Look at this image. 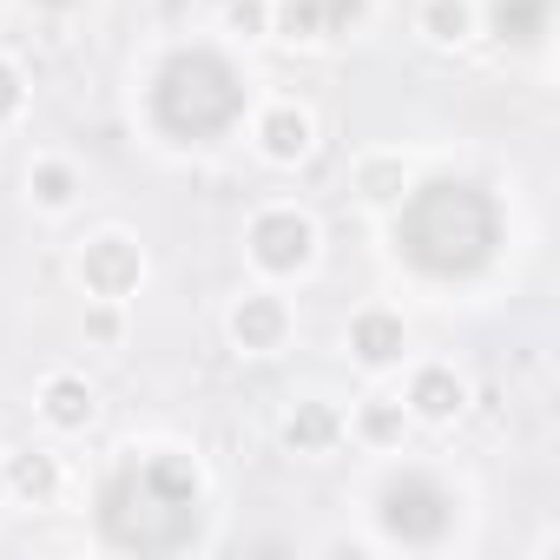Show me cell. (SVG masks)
<instances>
[{
  "instance_id": "11",
  "label": "cell",
  "mask_w": 560,
  "mask_h": 560,
  "mask_svg": "<svg viewBox=\"0 0 560 560\" xmlns=\"http://www.w3.org/2000/svg\"><path fill=\"white\" fill-rule=\"evenodd\" d=\"M311 145H317V119L304 106H291V100L257 119V152L270 165H298V159H311Z\"/></svg>"
},
{
  "instance_id": "7",
  "label": "cell",
  "mask_w": 560,
  "mask_h": 560,
  "mask_svg": "<svg viewBox=\"0 0 560 560\" xmlns=\"http://www.w3.org/2000/svg\"><path fill=\"white\" fill-rule=\"evenodd\" d=\"M363 21H370V0H277V8H270V34L298 40V47L350 40Z\"/></svg>"
},
{
  "instance_id": "21",
  "label": "cell",
  "mask_w": 560,
  "mask_h": 560,
  "mask_svg": "<svg viewBox=\"0 0 560 560\" xmlns=\"http://www.w3.org/2000/svg\"><path fill=\"white\" fill-rule=\"evenodd\" d=\"M231 27L250 40V34H270V8L264 0H231Z\"/></svg>"
},
{
  "instance_id": "5",
  "label": "cell",
  "mask_w": 560,
  "mask_h": 560,
  "mask_svg": "<svg viewBox=\"0 0 560 560\" xmlns=\"http://www.w3.org/2000/svg\"><path fill=\"white\" fill-rule=\"evenodd\" d=\"M244 244H250V264L264 277H298V270L317 264V224L298 205H264L244 224Z\"/></svg>"
},
{
  "instance_id": "16",
  "label": "cell",
  "mask_w": 560,
  "mask_h": 560,
  "mask_svg": "<svg viewBox=\"0 0 560 560\" xmlns=\"http://www.w3.org/2000/svg\"><path fill=\"white\" fill-rule=\"evenodd\" d=\"M27 198H34L40 211H54V218H60V211H73V205H80V172H73L67 159H40V165L27 172Z\"/></svg>"
},
{
  "instance_id": "18",
  "label": "cell",
  "mask_w": 560,
  "mask_h": 560,
  "mask_svg": "<svg viewBox=\"0 0 560 560\" xmlns=\"http://www.w3.org/2000/svg\"><path fill=\"white\" fill-rule=\"evenodd\" d=\"M422 34H429L435 47L475 40V34H481V27H475V0H422Z\"/></svg>"
},
{
  "instance_id": "1",
  "label": "cell",
  "mask_w": 560,
  "mask_h": 560,
  "mask_svg": "<svg viewBox=\"0 0 560 560\" xmlns=\"http://www.w3.org/2000/svg\"><path fill=\"white\" fill-rule=\"evenodd\" d=\"M389 244L422 284H475V277L494 270V257L508 244V211H501L494 185H481L468 172H435L396 198Z\"/></svg>"
},
{
  "instance_id": "8",
  "label": "cell",
  "mask_w": 560,
  "mask_h": 560,
  "mask_svg": "<svg viewBox=\"0 0 560 560\" xmlns=\"http://www.w3.org/2000/svg\"><path fill=\"white\" fill-rule=\"evenodd\" d=\"M224 330H231V343H237L244 357H270V350L291 343V304L277 298V291H244V298L231 304Z\"/></svg>"
},
{
  "instance_id": "6",
  "label": "cell",
  "mask_w": 560,
  "mask_h": 560,
  "mask_svg": "<svg viewBox=\"0 0 560 560\" xmlns=\"http://www.w3.org/2000/svg\"><path fill=\"white\" fill-rule=\"evenodd\" d=\"M73 277H80V291L100 298V304H126L139 284H145V250L132 231H93L73 257Z\"/></svg>"
},
{
  "instance_id": "15",
  "label": "cell",
  "mask_w": 560,
  "mask_h": 560,
  "mask_svg": "<svg viewBox=\"0 0 560 560\" xmlns=\"http://www.w3.org/2000/svg\"><path fill=\"white\" fill-rule=\"evenodd\" d=\"M0 481H8V494H14V501L47 508V501L60 494V462H54V455H40V448H21V455H8Z\"/></svg>"
},
{
  "instance_id": "24",
  "label": "cell",
  "mask_w": 560,
  "mask_h": 560,
  "mask_svg": "<svg viewBox=\"0 0 560 560\" xmlns=\"http://www.w3.org/2000/svg\"><path fill=\"white\" fill-rule=\"evenodd\" d=\"M0 494H8V481H0Z\"/></svg>"
},
{
  "instance_id": "13",
  "label": "cell",
  "mask_w": 560,
  "mask_h": 560,
  "mask_svg": "<svg viewBox=\"0 0 560 560\" xmlns=\"http://www.w3.org/2000/svg\"><path fill=\"white\" fill-rule=\"evenodd\" d=\"M40 416H47L54 429L80 435V429H93V416H100V396H93V383H86V376H73V370H54V376L40 383Z\"/></svg>"
},
{
  "instance_id": "10",
  "label": "cell",
  "mask_w": 560,
  "mask_h": 560,
  "mask_svg": "<svg viewBox=\"0 0 560 560\" xmlns=\"http://www.w3.org/2000/svg\"><path fill=\"white\" fill-rule=\"evenodd\" d=\"M402 409H409V422H455V416L468 409V383H462L448 363H422V370L409 376Z\"/></svg>"
},
{
  "instance_id": "2",
  "label": "cell",
  "mask_w": 560,
  "mask_h": 560,
  "mask_svg": "<svg viewBox=\"0 0 560 560\" xmlns=\"http://www.w3.org/2000/svg\"><path fill=\"white\" fill-rule=\"evenodd\" d=\"M205 527V468L185 448L119 455L93 488V534L113 553H185Z\"/></svg>"
},
{
  "instance_id": "20",
  "label": "cell",
  "mask_w": 560,
  "mask_h": 560,
  "mask_svg": "<svg viewBox=\"0 0 560 560\" xmlns=\"http://www.w3.org/2000/svg\"><path fill=\"white\" fill-rule=\"evenodd\" d=\"M21 106H27V80H21V67H14V60H0V126H14V119H21Z\"/></svg>"
},
{
  "instance_id": "12",
  "label": "cell",
  "mask_w": 560,
  "mask_h": 560,
  "mask_svg": "<svg viewBox=\"0 0 560 560\" xmlns=\"http://www.w3.org/2000/svg\"><path fill=\"white\" fill-rule=\"evenodd\" d=\"M402 350H409V324L396 311H357L350 317V357L363 370H389V363H402Z\"/></svg>"
},
{
  "instance_id": "19",
  "label": "cell",
  "mask_w": 560,
  "mask_h": 560,
  "mask_svg": "<svg viewBox=\"0 0 560 560\" xmlns=\"http://www.w3.org/2000/svg\"><path fill=\"white\" fill-rule=\"evenodd\" d=\"M357 191H363L370 205H396V198L409 191L402 159H396V152H370V159H357Z\"/></svg>"
},
{
  "instance_id": "4",
  "label": "cell",
  "mask_w": 560,
  "mask_h": 560,
  "mask_svg": "<svg viewBox=\"0 0 560 560\" xmlns=\"http://www.w3.org/2000/svg\"><path fill=\"white\" fill-rule=\"evenodd\" d=\"M462 521V488L435 468H389L376 488V534L402 553H435Z\"/></svg>"
},
{
  "instance_id": "23",
  "label": "cell",
  "mask_w": 560,
  "mask_h": 560,
  "mask_svg": "<svg viewBox=\"0 0 560 560\" xmlns=\"http://www.w3.org/2000/svg\"><path fill=\"white\" fill-rule=\"evenodd\" d=\"M27 8H40V14H80L86 0H27Z\"/></svg>"
},
{
  "instance_id": "17",
  "label": "cell",
  "mask_w": 560,
  "mask_h": 560,
  "mask_svg": "<svg viewBox=\"0 0 560 560\" xmlns=\"http://www.w3.org/2000/svg\"><path fill=\"white\" fill-rule=\"evenodd\" d=\"M357 435H363L370 448H402V435H409L402 396H370V402L357 409Z\"/></svg>"
},
{
  "instance_id": "9",
  "label": "cell",
  "mask_w": 560,
  "mask_h": 560,
  "mask_svg": "<svg viewBox=\"0 0 560 560\" xmlns=\"http://www.w3.org/2000/svg\"><path fill=\"white\" fill-rule=\"evenodd\" d=\"M488 34L501 54H540L553 34V0H488Z\"/></svg>"
},
{
  "instance_id": "3",
  "label": "cell",
  "mask_w": 560,
  "mask_h": 560,
  "mask_svg": "<svg viewBox=\"0 0 560 560\" xmlns=\"http://www.w3.org/2000/svg\"><path fill=\"white\" fill-rule=\"evenodd\" d=\"M250 113V80L224 47H172L152 80H145V126L165 145H218L244 126Z\"/></svg>"
},
{
  "instance_id": "14",
  "label": "cell",
  "mask_w": 560,
  "mask_h": 560,
  "mask_svg": "<svg viewBox=\"0 0 560 560\" xmlns=\"http://www.w3.org/2000/svg\"><path fill=\"white\" fill-rule=\"evenodd\" d=\"M337 435H343V416H337V402H324V396H304V402L284 416V448H291V455H330Z\"/></svg>"
},
{
  "instance_id": "22",
  "label": "cell",
  "mask_w": 560,
  "mask_h": 560,
  "mask_svg": "<svg viewBox=\"0 0 560 560\" xmlns=\"http://www.w3.org/2000/svg\"><path fill=\"white\" fill-rule=\"evenodd\" d=\"M86 330H93L100 343H119V304H106V311H93V317H86Z\"/></svg>"
}]
</instances>
